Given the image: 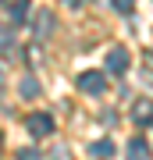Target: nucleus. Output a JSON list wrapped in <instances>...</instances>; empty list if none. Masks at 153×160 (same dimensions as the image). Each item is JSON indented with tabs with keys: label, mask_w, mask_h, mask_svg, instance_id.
<instances>
[{
	"label": "nucleus",
	"mask_w": 153,
	"mask_h": 160,
	"mask_svg": "<svg viewBox=\"0 0 153 160\" xmlns=\"http://www.w3.org/2000/svg\"><path fill=\"white\" fill-rule=\"evenodd\" d=\"M79 89L89 92V96H100V92H107V75L103 71H82L79 75Z\"/></svg>",
	"instance_id": "obj_1"
},
{
	"label": "nucleus",
	"mask_w": 153,
	"mask_h": 160,
	"mask_svg": "<svg viewBox=\"0 0 153 160\" xmlns=\"http://www.w3.org/2000/svg\"><path fill=\"white\" fill-rule=\"evenodd\" d=\"M132 121H135V125H153V100L150 96H139L135 103H132Z\"/></svg>",
	"instance_id": "obj_2"
},
{
	"label": "nucleus",
	"mask_w": 153,
	"mask_h": 160,
	"mask_svg": "<svg viewBox=\"0 0 153 160\" xmlns=\"http://www.w3.org/2000/svg\"><path fill=\"white\" fill-rule=\"evenodd\" d=\"M54 25H57V18H54V11H46V7L32 14V32L39 36V39H46V36L54 32Z\"/></svg>",
	"instance_id": "obj_3"
},
{
	"label": "nucleus",
	"mask_w": 153,
	"mask_h": 160,
	"mask_svg": "<svg viewBox=\"0 0 153 160\" xmlns=\"http://www.w3.org/2000/svg\"><path fill=\"white\" fill-rule=\"evenodd\" d=\"M128 61H132V57H128L125 46H114V50L107 53V71H110V75H125V71H128Z\"/></svg>",
	"instance_id": "obj_4"
},
{
	"label": "nucleus",
	"mask_w": 153,
	"mask_h": 160,
	"mask_svg": "<svg viewBox=\"0 0 153 160\" xmlns=\"http://www.w3.org/2000/svg\"><path fill=\"white\" fill-rule=\"evenodd\" d=\"M54 118L50 114H32V118H28V132H32V135L36 139H46V135H54Z\"/></svg>",
	"instance_id": "obj_5"
},
{
	"label": "nucleus",
	"mask_w": 153,
	"mask_h": 160,
	"mask_svg": "<svg viewBox=\"0 0 153 160\" xmlns=\"http://www.w3.org/2000/svg\"><path fill=\"white\" fill-rule=\"evenodd\" d=\"M39 92H43V89H39V82H36L32 75H25V78L18 82V96H25V100H36Z\"/></svg>",
	"instance_id": "obj_6"
},
{
	"label": "nucleus",
	"mask_w": 153,
	"mask_h": 160,
	"mask_svg": "<svg viewBox=\"0 0 153 160\" xmlns=\"http://www.w3.org/2000/svg\"><path fill=\"white\" fill-rule=\"evenodd\" d=\"M128 160H150L146 139H132V142H128Z\"/></svg>",
	"instance_id": "obj_7"
},
{
	"label": "nucleus",
	"mask_w": 153,
	"mask_h": 160,
	"mask_svg": "<svg viewBox=\"0 0 153 160\" xmlns=\"http://www.w3.org/2000/svg\"><path fill=\"white\" fill-rule=\"evenodd\" d=\"M89 153L96 157V160H107V157H114V142H110V139H100V142L89 146Z\"/></svg>",
	"instance_id": "obj_8"
},
{
	"label": "nucleus",
	"mask_w": 153,
	"mask_h": 160,
	"mask_svg": "<svg viewBox=\"0 0 153 160\" xmlns=\"http://www.w3.org/2000/svg\"><path fill=\"white\" fill-rule=\"evenodd\" d=\"M28 18V0H11V22H25Z\"/></svg>",
	"instance_id": "obj_9"
},
{
	"label": "nucleus",
	"mask_w": 153,
	"mask_h": 160,
	"mask_svg": "<svg viewBox=\"0 0 153 160\" xmlns=\"http://www.w3.org/2000/svg\"><path fill=\"white\" fill-rule=\"evenodd\" d=\"M11 43H14V32L7 25H0V50H11Z\"/></svg>",
	"instance_id": "obj_10"
},
{
	"label": "nucleus",
	"mask_w": 153,
	"mask_h": 160,
	"mask_svg": "<svg viewBox=\"0 0 153 160\" xmlns=\"http://www.w3.org/2000/svg\"><path fill=\"white\" fill-rule=\"evenodd\" d=\"M114 11H121V14H132V11H135V0H114Z\"/></svg>",
	"instance_id": "obj_11"
},
{
	"label": "nucleus",
	"mask_w": 153,
	"mask_h": 160,
	"mask_svg": "<svg viewBox=\"0 0 153 160\" xmlns=\"http://www.w3.org/2000/svg\"><path fill=\"white\" fill-rule=\"evenodd\" d=\"M18 160H39V153H36V149H22V153H18Z\"/></svg>",
	"instance_id": "obj_12"
},
{
	"label": "nucleus",
	"mask_w": 153,
	"mask_h": 160,
	"mask_svg": "<svg viewBox=\"0 0 153 160\" xmlns=\"http://www.w3.org/2000/svg\"><path fill=\"white\" fill-rule=\"evenodd\" d=\"M64 4H68V7H82L85 0H64Z\"/></svg>",
	"instance_id": "obj_13"
},
{
	"label": "nucleus",
	"mask_w": 153,
	"mask_h": 160,
	"mask_svg": "<svg viewBox=\"0 0 153 160\" xmlns=\"http://www.w3.org/2000/svg\"><path fill=\"white\" fill-rule=\"evenodd\" d=\"M4 78H7V71H4V64H0V86H4Z\"/></svg>",
	"instance_id": "obj_14"
},
{
	"label": "nucleus",
	"mask_w": 153,
	"mask_h": 160,
	"mask_svg": "<svg viewBox=\"0 0 153 160\" xmlns=\"http://www.w3.org/2000/svg\"><path fill=\"white\" fill-rule=\"evenodd\" d=\"M0 146H4V135H0Z\"/></svg>",
	"instance_id": "obj_15"
}]
</instances>
